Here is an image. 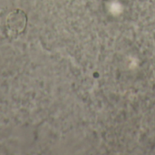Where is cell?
<instances>
[{"mask_svg":"<svg viewBox=\"0 0 155 155\" xmlns=\"http://www.w3.org/2000/svg\"><path fill=\"white\" fill-rule=\"evenodd\" d=\"M8 26L11 27L14 26V28H24L25 25V15L23 11L15 10L10 13L7 18Z\"/></svg>","mask_w":155,"mask_h":155,"instance_id":"6da1fadb","label":"cell"}]
</instances>
